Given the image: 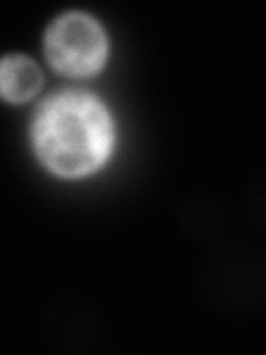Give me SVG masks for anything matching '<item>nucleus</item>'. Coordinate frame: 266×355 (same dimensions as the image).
<instances>
[{
    "mask_svg": "<svg viewBox=\"0 0 266 355\" xmlns=\"http://www.w3.org/2000/svg\"><path fill=\"white\" fill-rule=\"evenodd\" d=\"M33 147L53 173L80 178L94 173L114 147V122L91 94L60 92L33 120Z\"/></svg>",
    "mask_w": 266,
    "mask_h": 355,
    "instance_id": "obj_1",
    "label": "nucleus"
},
{
    "mask_svg": "<svg viewBox=\"0 0 266 355\" xmlns=\"http://www.w3.org/2000/svg\"><path fill=\"white\" fill-rule=\"evenodd\" d=\"M49 62L62 73L89 76L107 60V36L87 14H64L53 22L44 38Z\"/></svg>",
    "mask_w": 266,
    "mask_h": 355,
    "instance_id": "obj_2",
    "label": "nucleus"
},
{
    "mask_svg": "<svg viewBox=\"0 0 266 355\" xmlns=\"http://www.w3.org/2000/svg\"><path fill=\"white\" fill-rule=\"evenodd\" d=\"M42 85L36 62L25 55H5L0 60V96L11 103H25Z\"/></svg>",
    "mask_w": 266,
    "mask_h": 355,
    "instance_id": "obj_3",
    "label": "nucleus"
}]
</instances>
